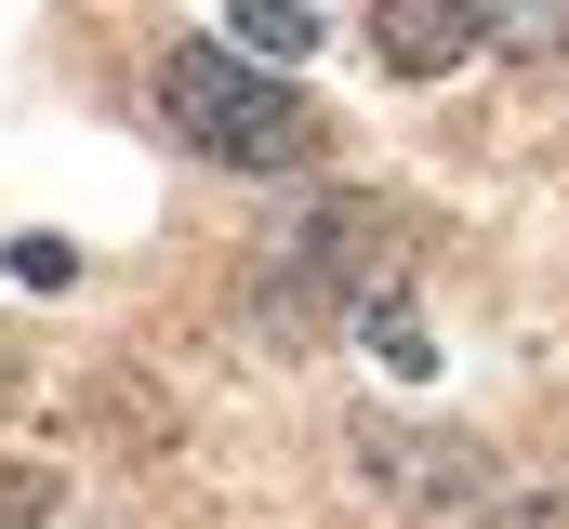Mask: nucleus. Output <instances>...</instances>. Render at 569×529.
Listing matches in <instances>:
<instances>
[{"label": "nucleus", "mask_w": 569, "mask_h": 529, "mask_svg": "<svg viewBox=\"0 0 569 529\" xmlns=\"http://www.w3.org/2000/svg\"><path fill=\"white\" fill-rule=\"evenodd\" d=\"M358 477H371L385 503L437 517V503H477V490H490V450H463V437H425V423H358Z\"/></svg>", "instance_id": "obj_3"}, {"label": "nucleus", "mask_w": 569, "mask_h": 529, "mask_svg": "<svg viewBox=\"0 0 569 529\" xmlns=\"http://www.w3.org/2000/svg\"><path fill=\"white\" fill-rule=\"evenodd\" d=\"M490 53H569V0H463Z\"/></svg>", "instance_id": "obj_5"}, {"label": "nucleus", "mask_w": 569, "mask_h": 529, "mask_svg": "<svg viewBox=\"0 0 569 529\" xmlns=\"http://www.w3.org/2000/svg\"><path fill=\"white\" fill-rule=\"evenodd\" d=\"M477 529H569V517H557V503H543V490H530V503H490V517H477Z\"/></svg>", "instance_id": "obj_10"}, {"label": "nucleus", "mask_w": 569, "mask_h": 529, "mask_svg": "<svg viewBox=\"0 0 569 529\" xmlns=\"http://www.w3.org/2000/svg\"><path fill=\"white\" fill-rule=\"evenodd\" d=\"M53 517V477L40 463H0V529H40Z\"/></svg>", "instance_id": "obj_7"}, {"label": "nucleus", "mask_w": 569, "mask_h": 529, "mask_svg": "<svg viewBox=\"0 0 569 529\" xmlns=\"http://www.w3.org/2000/svg\"><path fill=\"white\" fill-rule=\"evenodd\" d=\"M371 345H385V358H398V371H411V385H425V358H437L425 331H411V305H371Z\"/></svg>", "instance_id": "obj_8"}, {"label": "nucleus", "mask_w": 569, "mask_h": 529, "mask_svg": "<svg viewBox=\"0 0 569 529\" xmlns=\"http://www.w3.org/2000/svg\"><path fill=\"white\" fill-rule=\"evenodd\" d=\"M411 264V226H398V199H305L279 239L252 252V318L279 331V345H331L345 318H371L385 305V278Z\"/></svg>", "instance_id": "obj_1"}, {"label": "nucleus", "mask_w": 569, "mask_h": 529, "mask_svg": "<svg viewBox=\"0 0 569 529\" xmlns=\"http://www.w3.org/2000/svg\"><path fill=\"white\" fill-rule=\"evenodd\" d=\"M13 278H27V291H67L80 252H67V239H13Z\"/></svg>", "instance_id": "obj_9"}, {"label": "nucleus", "mask_w": 569, "mask_h": 529, "mask_svg": "<svg viewBox=\"0 0 569 529\" xmlns=\"http://www.w3.org/2000/svg\"><path fill=\"white\" fill-rule=\"evenodd\" d=\"M159 120L186 132L199 159H226V172H305V159H318V107L291 93L279 67L226 53V40H186V53L159 67Z\"/></svg>", "instance_id": "obj_2"}, {"label": "nucleus", "mask_w": 569, "mask_h": 529, "mask_svg": "<svg viewBox=\"0 0 569 529\" xmlns=\"http://www.w3.org/2000/svg\"><path fill=\"white\" fill-rule=\"evenodd\" d=\"M226 27L252 53H318V0H226Z\"/></svg>", "instance_id": "obj_6"}, {"label": "nucleus", "mask_w": 569, "mask_h": 529, "mask_svg": "<svg viewBox=\"0 0 569 529\" xmlns=\"http://www.w3.org/2000/svg\"><path fill=\"white\" fill-rule=\"evenodd\" d=\"M371 53H385L398 80H437V67L477 53V13H463V0H385V13H371Z\"/></svg>", "instance_id": "obj_4"}]
</instances>
